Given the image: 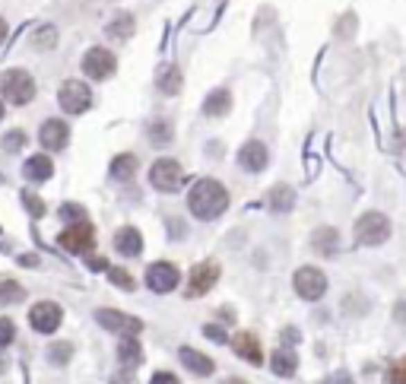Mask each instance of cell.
Instances as JSON below:
<instances>
[{"label": "cell", "mask_w": 406, "mask_h": 384, "mask_svg": "<svg viewBox=\"0 0 406 384\" xmlns=\"http://www.w3.org/2000/svg\"><path fill=\"white\" fill-rule=\"evenodd\" d=\"M188 207L197 219H203V222H206V219H216L229 210V191L222 188L216 178H203L191 188Z\"/></svg>", "instance_id": "obj_1"}, {"label": "cell", "mask_w": 406, "mask_h": 384, "mask_svg": "<svg viewBox=\"0 0 406 384\" xmlns=\"http://www.w3.org/2000/svg\"><path fill=\"white\" fill-rule=\"evenodd\" d=\"M0 92H3L10 105H29L35 98V80L26 70H7L0 76Z\"/></svg>", "instance_id": "obj_2"}, {"label": "cell", "mask_w": 406, "mask_h": 384, "mask_svg": "<svg viewBox=\"0 0 406 384\" xmlns=\"http://www.w3.org/2000/svg\"><path fill=\"white\" fill-rule=\"evenodd\" d=\"M355 241L359 245H381V241L391 238V219L384 216V213H362L359 219H355Z\"/></svg>", "instance_id": "obj_3"}, {"label": "cell", "mask_w": 406, "mask_h": 384, "mask_svg": "<svg viewBox=\"0 0 406 384\" xmlns=\"http://www.w3.org/2000/svg\"><path fill=\"white\" fill-rule=\"evenodd\" d=\"M58 245L64 251H70V254H89L92 245H96V229H92L86 219H80V222L67 226L58 235Z\"/></svg>", "instance_id": "obj_4"}, {"label": "cell", "mask_w": 406, "mask_h": 384, "mask_svg": "<svg viewBox=\"0 0 406 384\" xmlns=\"http://www.w3.org/2000/svg\"><path fill=\"white\" fill-rule=\"evenodd\" d=\"M150 184L156 191H162V194H172V191H178L184 184V168L175 159H159L150 168Z\"/></svg>", "instance_id": "obj_5"}, {"label": "cell", "mask_w": 406, "mask_h": 384, "mask_svg": "<svg viewBox=\"0 0 406 384\" xmlns=\"http://www.w3.org/2000/svg\"><path fill=\"white\" fill-rule=\"evenodd\" d=\"M58 105L64 108L67 114H83L86 108L92 105V92L83 80H67V83L60 86L58 92Z\"/></svg>", "instance_id": "obj_6"}, {"label": "cell", "mask_w": 406, "mask_h": 384, "mask_svg": "<svg viewBox=\"0 0 406 384\" xmlns=\"http://www.w3.org/2000/svg\"><path fill=\"white\" fill-rule=\"evenodd\" d=\"M292 286L305 302H317L327 293V277H324L317 267H299L292 277Z\"/></svg>", "instance_id": "obj_7"}, {"label": "cell", "mask_w": 406, "mask_h": 384, "mask_svg": "<svg viewBox=\"0 0 406 384\" xmlns=\"http://www.w3.org/2000/svg\"><path fill=\"white\" fill-rule=\"evenodd\" d=\"M114 70H118V60H114V54L108 48H89L86 51L83 73L89 80H108V76H114Z\"/></svg>", "instance_id": "obj_8"}, {"label": "cell", "mask_w": 406, "mask_h": 384, "mask_svg": "<svg viewBox=\"0 0 406 384\" xmlns=\"http://www.w3.org/2000/svg\"><path fill=\"white\" fill-rule=\"evenodd\" d=\"M178 267L168 264V261H159V264H150L146 267V286L152 289V293H172V289H178Z\"/></svg>", "instance_id": "obj_9"}, {"label": "cell", "mask_w": 406, "mask_h": 384, "mask_svg": "<svg viewBox=\"0 0 406 384\" xmlns=\"http://www.w3.org/2000/svg\"><path fill=\"white\" fill-rule=\"evenodd\" d=\"M60 321H64V311H60L58 302H38L29 311V324L38 333H54L60 327Z\"/></svg>", "instance_id": "obj_10"}, {"label": "cell", "mask_w": 406, "mask_h": 384, "mask_svg": "<svg viewBox=\"0 0 406 384\" xmlns=\"http://www.w3.org/2000/svg\"><path fill=\"white\" fill-rule=\"evenodd\" d=\"M96 321L105 327V331H114V333H140L143 331V321H140V317H130V315L114 311V308H98Z\"/></svg>", "instance_id": "obj_11"}, {"label": "cell", "mask_w": 406, "mask_h": 384, "mask_svg": "<svg viewBox=\"0 0 406 384\" xmlns=\"http://www.w3.org/2000/svg\"><path fill=\"white\" fill-rule=\"evenodd\" d=\"M219 279V264L216 261H206V264H197L191 270V283H188V299H197V295H206Z\"/></svg>", "instance_id": "obj_12"}, {"label": "cell", "mask_w": 406, "mask_h": 384, "mask_svg": "<svg viewBox=\"0 0 406 384\" xmlns=\"http://www.w3.org/2000/svg\"><path fill=\"white\" fill-rule=\"evenodd\" d=\"M38 140H42V146H45V150L58 152V150H64V146L70 143V128L60 118H48L45 124H42V134H38Z\"/></svg>", "instance_id": "obj_13"}, {"label": "cell", "mask_w": 406, "mask_h": 384, "mask_svg": "<svg viewBox=\"0 0 406 384\" xmlns=\"http://www.w3.org/2000/svg\"><path fill=\"white\" fill-rule=\"evenodd\" d=\"M267 162H270V156H267V146H263L261 140H248V143L238 150V166L245 168V172H263Z\"/></svg>", "instance_id": "obj_14"}, {"label": "cell", "mask_w": 406, "mask_h": 384, "mask_svg": "<svg viewBox=\"0 0 406 384\" xmlns=\"http://www.w3.org/2000/svg\"><path fill=\"white\" fill-rule=\"evenodd\" d=\"M114 251L124 254V257H140V251H143V238H140V232H136L134 226L118 229V235H114Z\"/></svg>", "instance_id": "obj_15"}, {"label": "cell", "mask_w": 406, "mask_h": 384, "mask_svg": "<svg viewBox=\"0 0 406 384\" xmlns=\"http://www.w3.org/2000/svg\"><path fill=\"white\" fill-rule=\"evenodd\" d=\"M178 359L188 365L194 375H213V369H216V362L210 359V356H203V353H197V349H191V347H181L178 349Z\"/></svg>", "instance_id": "obj_16"}, {"label": "cell", "mask_w": 406, "mask_h": 384, "mask_svg": "<svg viewBox=\"0 0 406 384\" xmlns=\"http://www.w3.org/2000/svg\"><path fill=\"white\" fill-rule=\"evenodd\" d=\"M232 349H235V353H238L245 362H251V365H261V362H263L261 343H257L251 333H238V337H232Z\"/></svg>", "instance_id": "obj_17"}, {"label": "cell", "mask_w": 406, "mask_h": 384, "mask_svg": "<svg viewBox=\"0 0 406 384\" xmlns=\"http://www.w3.org/2000/svg\"><path fill=\"white\" fill-rule=\"evenodd\" d=\"M23 175L29 181H48L54 175V162H51V156H29L26 159V166H23Z\"/></svg>", "instance_id": "obj_18"}, {"label": "cell", "mask_w": 406, "mask_h": 384, "mask_svg": "<svg viewBox=\"0 0 406 384\" xmlns=\"http://www.w3.org/2000/svg\"><path fill=\"white\" fill-rule=\"evenodd\" d=\"M229 108H232V92L229 89H213L203 102V114H210V118H222V114H229Z\"/></svg>", "instance_id": "obj_19"}, {"label": "cell", "mask_w": 406, "mask_h": 384, "mask_svg": "<svg viewBox=\"0 0 406 384\" xmlns=\"http://www.w3.org/2000/svg\"><path fill=\"white\" fill-rule=\"evenodd\" d=\"M270 369L276 372L279 378H292V375H295V369H299V356H295L292 349L279 347L276 353H273V359H270Z\"/></svg>", "instance_id": "obj_20"}, {"label": "cell", "mask_w": 406, "mask_h": 384, "mask_svg": "<svg viewBox=\"0 0 406 384\" xmlns=\"http://www.w3.org/2000/svg\"><path fill=\"white\" fill-rule=\"evenodd\" d=\"M337 245H339V235H337V229H330V226L317 229V232L311 235V248H315L317 254H324V257L337 254Z\"/></svg>", "instance_id": "obj_21"}, {"label": "cell", "mask_w": 406, "mask_h": 384, "mask_svg": "<svg viewBox=\"0 0 406 384\" xmlns=\"http://www.w3.org/2000/svg\"><path fill=\"white\" fill-rule=\"evenodd\" d=\"M136 156L134 152H121V156H114V162H112V178L114 181H130L134 178V172H136Z\"/></svg>", "instance_id": "obj_22"}, {"label": "cell", "mask_w": 406, "mask_h": 384, "mask_svg": "<svg viewBox=\"0 0 406 384\" xmlns=\"http://www.w3.org/2000/svg\"><path fill=\"white\" fill-rule=\"evenodd\" d=\"M159 92H166V96H175L181 89V70L175 64H166V67L159 70V80H156Z\"/></svg>", "instance_id": "obj_23"}, {"label": "cell", "mask_w": 406, "mask_h": 384, "mask_svg": "<svg viewBox=\"0 0 406 384\" xmlns=\"http://www.w3.org/2000/svg\"><path fill=\"white\" fill-rule=\"evenodd\" d=\"M105 32H108V38H114V42L130 38V35H134V16H130V13H118L112 23H108Z\"/></svg>", "instance_id": "obj_24"}, {"label": "cell", "mask_w": 406, "mask_h": 384, "mask_svg": "<svg viewBox=\"0 0 406 384\" xmlns=\"http://www.w3.org/2000/svg\"><path fill=\"white\" fill-rule=\"evenodd\" d=\"M270 207L276 213H289L295 207V191L289 188V184H276V188L270 191Z\"/></svg>", "instance_id": "obj_25"}, {"label": "cell", "mask_w": 406, "mask_h": 384, "mask_svg": "<svg viewBox=\"0 0 406 384\" xmlns=\"http://www.w3.org/2000/svg\"><path fill=\"white\" fill-rule=\"evenodd\" d=\"M118 359H121V365H127V369L140 365L143 353H140V343L134 340V333H130V340H121V343H118Z\"/></svg>", "instance_id": "obj_26"}, {"label": "cell", "mask_w": 406, "mask_h": 384, "mask_svg": "<svg viewBox=\"0 0 406 384\" xmlns=\"http://www.w3.org/2000/svg\"><path fill=\"white\" fill-rule=\"evenodd\" d=\"M172 137H175V130H172V121L168 118H159L150 124V140L156 146H168L172 143Z\"/></svg>", "instance_id": "obj_27"}, {"label": "cell", "mask_w": 406, "mask_h": 384, "mask_svg": "<svg viewBox=\"0 0 406 384\" xmlns=\"http://www.w3.org/2000/svg\"><path fill=\"white\" fill-rule=\"evenodd\" d=\"M26 299V289L13 279H3L0 283V305H13V302H23Z\"/></svg>", "instance_id": "obj_28"}, {"label": "cell", "mask_w": 406, "mask_h": 384, "mask_svg": "<svg viewBox=\"0 0 406 384\" xmlns=\"http://www.w3.org/2000/svg\"><path fill=\"white\" fill-rule=\"evenodd\" d=\"M32 45H35L38 51H48V48L58 45V32H54V26H38V32L32 35Z\"/></svg>", "instance_id": "obj_29"}, {"label": "cell", "mask_w": 406, "mask_h": 384, "mask_svg": "<svg viewBox=\"0 0 406 384\" xmlns=\"http://www.w3.org/2000/svg\"><path fill=\"white\" fill-rule=\"evenodd\" d=\"M70 359H73V347L70 343H51L48 347V362L51 365H67Z\"/></svg>", "instance_id": "obj_30"}, {"label": "cell", "mask_w": 406, "mask_h": 384, "mask_svg": "<svg viewBox=\"0 0 406 384\" xmlns=\"http://www.w3.org/2000/svg\"><path fill=\"white\" fill-rule=\"evenodd\" d=\"M108 277H112V283L118 289H127V293L134 289V277H130L124 267H108Z\"/></svg>", "instance_id": "obj_31"}, {"label": "cell", "mask_w": 406, "mask_h": 384, "mask_svg": "<svg viewBox=\"0 0 406 384\" xmlns=\"http://www.w3.org/2000/svg\"><path fill=\"white\" fill-rule=\"evenodd\" d=\"M26 146V130H13V134L3 137V150L7 152H19Z\"/></svg>", "instance_id": "obj_32"}, {"label": "cell", "mask_w": 406, "mask_h": 384, "mask_svg": "<svg viewBox=\"0 0 406 384\" xmlns=\"http://www.w3.org/2000/svg\"><path fill=\"white\" fill-rule=\"evenodd\" d=\"M23 207H26V210H29L32 213V216H45V204H42V197H35V194H26V191H23Z\"/></svg>", "instance_id": "obj_33"}, {"label": "cell", "mask_w": 406, "mask_h": 384, "mask_svg": "<svg viewBox=\"0 0 406 384\" xmlns=\"http://www.w3.org/2000/svg\"><path fill=\"white\" fill-rule=\"evenodd\" d=\"M13 337H16L13 321H10V317H0V349L10 347V343H13Z\"/></svg>", "instance_id": "obj_34"}, {"label": "cell", "mask_w": 406, "mask_h": 384, "mask_svg": "<svg viewBox=\"0 0 406 384\" xmlns=\"http://www.w3.org/2000/svg\"><path fill=\"white\" fill-rule=\"evenodd\" d=\"M203 333H206V337H210L213 343H229V333L222 331L219 324H206V327H203Z\"/></svg>", "instance_id": "obj_35"}, {"label": "cell", "mask_w": 406, "mask_h": 384, "mask_svg": "<svg viewBox=\"0 0 406 384\" xmlns=\"http://www.w3.org/2000/svg\"><path fill=\"white\" fill-rule=\"evenodd\" d=\"M60 216L64 219H70V222H80V219H83V207H76V204H64V210H60Z\"/></svg>", "instance_id": "obj_36"}, {"label": "cell", "mask_w": 406, "mask_h": 384, "mask_svg": "<svg viewBox=\"0 0 406 384\" xmlns=\"http://www.w3.org/2000/svg\"><path fill=\"white\" fill-rule=\"evenodd\" d=\"M150 384H181V381H178V375H172V372H156Z\"/></svg>", "instance_id": "obj_37"}, {"label": "cell", "mask_w": 406, "mask_h": 384, "mask_svg": "<svg viewBox=\"0 0 406 384\" xmlns=\"http://www.w3.org/2000/svg\"><path fill=\"white\" fill-rule=\"evenodd\" d=\"M391 384H406V365L403 362H397L391 369Z\"/></svg>", "instance_id": "obj_38"}, {"label": "cell", "mask_w": 406, "mask_h": 384, "mask_svg": "<svg viewBox=\"0 0 406 384\" xmlns=\"http://www.w3.org/2000/svg\"><path fill=\"white\" fill-rule=\"evenodd\" d=\"M168 226H172V238H184V222H175V219H168Z\"/></svg>", "instance_id": "obj_39"}, {"label": "cell", "mask_w": 406, "mask_h": 384, "mask_svg": "<svg viewBox=\"0 0 406 384\" xmlns=\"http://www.w3.org/2000/svg\"><path fill=\"white\" fill-rule=\"evenodd\" d=\"M327 384H353V378H349L346 372H337V375H333V378H330V381H327Z\"/></svg>", "instance_id": "obj_40"}, {"label": "cell", "mask_w": 406, "mask_h": 384, "mask_svg": "<svg viewBox=\"0 0 406 384\" xmlns=\"http://www.w3.org/2000/svg\"><path fill=\"white\" fill-rule=\"evenodd\" d=\"M112 384H130V375H124V372H121V375L112 378Z\"/></svg>", "instance_id": "obj_41"}, {"label": "cell", "mask_w": 406, "mask_h": 384, "mask_svg": "<svg viewBox=\"0 0 406 384\" xmlns=\"http://www.w3.org/2000/svg\"><path fill=\"white\" fill-rule=\"evenodd\" d=\"M3 38H7V19L0 16V45H3Z\"/></svg>", "instance_id": "obj_42"}, {"label": "cell", "mask_w": 406, "mask_h": 384, "mask_svg": "<svg viewBox=\"0 0 406 384\" xmlns=\"http://www.w3.org/2000/svg\"><path fill=\"white\" fill-rule=\"evenodd\" d=\"M3 114H7V108H3V102H0V121H3Z\"/></svg>", "instance_id": "obj_43"}]
</instances>
